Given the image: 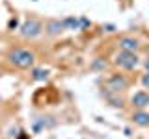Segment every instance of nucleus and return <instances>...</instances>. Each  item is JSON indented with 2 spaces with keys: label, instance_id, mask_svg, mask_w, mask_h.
I'll use <instances>...</instances> for the list:
<instances>
[{
  "label": "nucleus",
  "instance_id": "1",
  "mask_svg": "<svg viewBox=\"0 0 149 139\" xmlns=\"http://www.w3.org/2000/svg\"><path fill=\"white\" fill-rule=\"evenodd\" d=\"M8 59L11 65H15L19 69H30L36 61V56L34 52H30L26 48H13V50H9Z\"/></svg>",
  "mask_w": 149,
  "mask_h": 139
},
{
  "label": "nucleus",
  "instance_id": "2",
  "mask_svg": "<svg viewBox=\"0 0 149 139\" xmlns=\"http://www.w3.org/2000/svg\"><path fill=\"white\" fill-rule=\"evenodd\" d=\"M114 63L118 65V67L125 69V71H134V69L140 65V59H138V56L134 52H123V50H121L119 54H116Z\"/></svg>",
  "mask_w": 149,
  "mask_h": 139
},
{
  "label": "nucleus",
  "instance_id": "3",
  "mask_svg": "<svg viewBox=\"0 0 149 139\" xmlns=\"http://www.w3.org/2000/svg\"><path fill=\"white\" fill-rule=\"evenodd\" d=\"M43 32V24H41L37 19H26L21 26V35L26 39H34Z\"/></svg>",
  "mask_w": 149,
  "mask_h": 139
},
{
  "label": "nucleus",
  "instance_id": "4",
  "mask_svg": "<svg viewBox=\"0 0 149 139\" xmlns=\"http://www.w3.org/2000/svg\"><path fill=\"white\" fill-rule=\"evenodd\" d=\"M127 85H129L127 78L121 76V74H114V76L108 80V89H110L112 93H119V91L127 89Z\"/></svg>",
  "mask_w": 149,
  "mask_h": 139
},
{
  "label": "nucleus",
  "instance_id": "5",
  "mask_svg": "<svg viewBox=\"0 0 149 139\" xmlns=\"http://www.w3.org/2000/svg\"><path fill=\"white\" fill-rule=\"evenodd\" d=\"M130 102H132V106H134V108H138V109L147 108V106H149V93L147 91L134 93V95L130 96Z\"/></svg>",
  "mask_w": 149,
  "mask_h": 139
},
{
  "label": "nucleus",
  "instance_id": "6",
  "mask_svg": "<svg viewBox=\"0 0 149 139\" xmlns=\"http://www.w3.org/2000/svg\"><path fill=\"white\" fill-rule=\"evenodd\" d=\"M118 45H119V48L123 50V52H134V54H136L138 48H140L138 41L134 39V37H121Z\"/></svg>",
  "mask_w": 149,
  "mask_h": 139
},
{
  "label": "nucleus",
  "instance_id": "7",
  "mask_svg": "<svg viewBox=\"0 0 149 139\" xmlns=\"http://www.w3.org/2000/svg\"><path fill=\"white\" fill-rule=\"evenodd\" d=\"M63 30H65L63 22L58 21V19H50V21H47V24H45V32L49 35H60Z\"/></svg>",
  "mask_w": 149,
  "mask_h": 139
},
{
  "label": "nucleus",
  "instance_id": "8",
  "mask_svg": "<svg viewBox=\"0 0 149 139\" xmlns=\"http://www.w3.org/2000/svg\"><path fill=\"white\" fill-rule=\"evenodd\" d=\"M132 120H134V124L146 128V126H149V113H147V111H143V109H138V111H134V113H132Z\"/></svg>",
  "mask_w": 149,
  "mask_h": 139
},
{
  "label": "nucleus",
  "instance_id": "9",
  "mask_svg": "<svg viewBox=\"0 0 149 139\" xmlns=\"http://www.w3.org/2000/svg\"><path fill=\"white\" fill-rule=\"evenodd\" d=\"M62 22L65 30H80V19L77 17H65Z\"/></svg>",
  "mask_w": 149,
  "mask_h": 139
},
{
  "label": "nucleus",
  "instance_id": "10",
  "mask_svg": "<svg viewBox=\"0 0 149 139\" xmlns=\"http://www.w3.org/2000/svg\"><path fill=\"white\" fill-rule=\"evenodd\" d=\"M47 76H49V71H45V69H32V78L37 82H43L47 80Z\"/></svg>",
  "mask_w": 149,
  "mask_h": 139
},
{
  "label": "nucleus",
  "instance_id": "11",
  "mask_svg": "<svg viewBox=\"0 0 149 139\" xmlns=\"http://www.w3.org/2000/svg\"><path fill=\"white\" fill-rule=\"evenodd\" d=\"M91 69H93V71H104V69H106V61L102 58H97L95 61L91 63Z\"/></svg>",
  "mask_w": 149,
  "mask_h": 139
},
{
  "label": "nucleus",
  "instance_id": "12",
  "mask_svg": "<svg viewBox=\"0 0 149 139\" xmlns=\"http://www.w3.org/2000/svg\"><path fill=\"white\" fill-rule=\"evenodd\" d=\"M17 26H19V19H17V17H15V19H11V21L8 22V28H9V30H15Z\"/></svg>",
  "mask_w": 149,
  "mask_h": 139
},
{
  "label": "nucleus",
  "instance_id": "13",
  "mask_svg": "<svg viewBox=\"0 0 149 139\" xmlns=\"http://www.w3.org/2000/svg\"><path fill=\"white\" fill-rule=\"evenodd\" d=\"M142 85L146 87V89H149V72H146V74L142 76Z\"/></svg>",
  "mask_w": 149,
  "mask_h": 139
},
{
  "label": "nucleus",
  "instance_id": "14",
  "mask_svg": "<svg viewBox=\"0 0 149 139\" xmlns=\"http://www.w3.org/2000/svg\"><path fill=\"white\" fill-rule=\"evenodd\" d=\"M86 26H91V22L88 21L86 17H82V19H80V28H86Z\"/></svg>",
  "mask_w": 149,
  "mask_h": 139
},
{
  "label": "nucleus",
  "instance_id": "15",
  "mask_svg": "<svg viewBox=\"0 0 149 139\" xmlns=\"http://www.w3.org/2000/svg\"><path fill=\"white\" fill-rule=\"evenodd\" d=\"M143 67H146V69H147V72H149V58L146 59V61H143Z\"/></svg>",
  "mask_w": 149,
  "mask_h": 139
},
{
  "label": "nucleus",
  "instance_id": "16",
  "mask_svg": "<svg viewBox=\"0 0 149 139\" xmlns=\"http://www.w3.org/2000/svg\"><path fill=\"white\" fill-rule=\"evenodd\" d=\"M106 32H114V26H112V24H106Z\"/></svg>",
  "mask_w": 149,
  "mask_h": 139
},
{
  "label": "nucleus",
  "instance_id": "17",
  "mask_svg": "<svg viewBox=\"0 0 149 139\" xmlns=\"http://www.w3.org/2000/svg\"><path fill=\"white\" fill-rule=\"evenodd\" d=\"M0 104H2V98H0Z\"/></svg>",
  "mask_w": 149,
  "mask_h": 139
}]
</instances>
